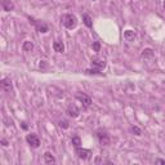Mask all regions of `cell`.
<instances>
[{
  "mask_svg": "<svg viewBox=\"0 0 165 165\" xmlns=\"http://www.w3.org/2000/svg\"><path fill=\"white\" fill-rule=\"evenodd\" d=\"M61 19H62V23L65 24L67 29H75L76 24H78V18H76V16H73L72 13L63 14Z\"/></svg>",
  "mask_w": 165,
  "mask_h": 165,
  "instance_id": "1",
  "label": "cell"
},
{
  "mask_svg": "<svg viewBox=\"0 0 165 165\" xmlns=\"http://www.w3.org/2000/svg\"><path fill=\"white\" fill-rule=\"evenodd\" d=\"M76 99H79L85 108L89 107L90 104H92V98L88 96V94H85V93H78L76 94Z\"/></svg>",
  "mask_w": 165,
  "mask_h": 165,
  "instance_id": "2",
  "label": "cell"
},
{
  "mask_svg": "<svg viewBox=\"0 0 165 165\" xmlns=\"http://www.w3.org/2000/svg\"><path fill=\"white\" fill-rule=\"evenodd\" d=\"M97 138H98V141L101 142V145H104V146L110 145V135L107 134V132L98 130L97 132Z\"/></svg>",
  "mask_w": 165,
  "mask_h": 165,
  "instance_id": "3",
  "label": "cell"
},
{
  "mask_svg": "<svg viewBox=\"0 0 165 165\" xmlns=\"http://www.w3.org/2000/svg\"><path fill=\"white\" fill-rule=\"evenodd\" d=\"M26 141L30 146H32V147H39L40 146V139L36 134H29L26 137Z\"/></svg>",
  "mask_w": 165,
  "mask_h": 165,
  "instance_id": "4",
  "label": "cell"
},
{
  "mask_svg": "<svg viewBox=\"0 0 165 165\" xmlns=\"http://www.w3.org/2000/svg\"><path fill=\"white\" fill-rule=\"evenodd\" d=\"M76 153H78V156L83 160H86V159L90 157V151L85 150V148H81V147H76Z\"/></svg>",
  "mask_w": 165,
  "mask_h": 165,
  "instance_id": "5",
  "label": "cell"
},
{
  "mask_svg": "<svg viewBox=\"0 0 165 165\" xmlns=\"http://www.w3.org/2000/svg\"><path fill=\"white\" fill-rule=\"evenodd\" d=\"M0 85H1V89H3V90H5V92H12V89H13L12 80H10V79H6V78L1 80Z\"/></svg>",
  "mask_w": 165,
  "mask_h": 165,
  "instance_id": "6",
  "label": "cell"
},
{
  "mask_svg": "<svg viewBox=\"0 0 165 165\" xmlns=\"http://www.w3.org/2000/svg\"><path fill=\"white\" fill-rule=\"evenodd\" d=\"M67 114H68L71 117H78L79 114H80V111H79V108L76 107V106L71 104V106H68V108H67Z\"/></svg>",
  "mask_w": 165,
  "mask_h": 165,
  "instance_id": "7",
  "label": "cell"
},
{
  "mask_svg": "<svg viewBox=\"0 0 165 165\" xmlns=\"http://www.w3.org/2000/svg\"><path fill=\"white\" fill-rule=\"evenodd\" d=\"M92 66H94V67L97 68H104L106 67V62H104V59H99V58H94L92 61Z\"/></svg>",
  "mask_w": 165,
  "mask_h": 165,
  "instance_id": "8",
  "label": "cell"
},
{
  "mask_svg": "<svg viewBox=\"0 0 165 165\" xmlns=\"http://www.w3.org/2000/svg\"><path fill=\"white\" fill-rule=\"evenodd\" d=\"M35 26H36V30L39 31V32H47L49 30L48 24H45L43 22H35Z\"/></svg>",
  "mask_w": 165,
  "mask_h": 165,
  "instance_id": "9",
  "label": "cell"
},
{
  "mask_svg": "<svg viewBox=\"0 0 165 165\" xmlns=\"http://www.w3.org/2000/svg\"><path fill=\"white\" fill-rule=\"evenodd\" d=\"M44 161L47 164H54L55 163V157L52 155L50 152H45L44 153Z\"/></svg>",
  "mask_w": 165,
  "mask_h": 165,
  "instance_id": "10",
  "label": "cell"
},
{
  "mask_svg": "<svg viewBox=\"0 0 165 165\" xmlns=\"http://www.w3.org/2000/svg\"><path fill=\"white\" fill-rule=\"evenodd\" d=\"M53 48H54V50L57 52V53H62V52L65 50V45H63L62 41H54Z\"/></svg>",
  "mask_w": 165,
  "mask_h": 165,
  "instance_id": "11",
  "label": "cell"
},
{
  "mask_svg": "<svg viewBox=\"0 0 165 165\" xmlns=\"http://www.w3.org/2000/svg\"><path fill=\"white\" fill-rule=\"evenodd\" d=\"M1 5H3V8H4V10H6V12H9V10H12L13 8H14V5H13V3L10 1V0H3Z\"/></svg>",
  "mask_w": 165,
  "mask_h": 165,
  "instance_id": "12",
  "label": "cell"
},
{
  "mask_svg": "<svg viewBox=\"0 0 165 165\" xmlns=\"http://www.w3.org/2000/svg\"><path fill=\"white\" fill-rule=\"evenodd\" d=\"M124 37L128 41H132L133 39L135 37V34H134V31H132V30H126L125 32H124Z\"/></svg>",
  "mask_w": 165,
  "mask_h": 165,
  "instance_id": "13",
  "label": "cell"
},
{
  "mask_svg": "<svg viewBox=\"0 0 165 165\" xmlns=\"http://www.w3.org/2000/svg\"><path fill=\"white\" fill-rule=\"evenodd\" d=\"M83 21H84V23H85V26H86V27H89V29L93 26L92 18H90V16H89V14H83Z\"/></svg>",
  "mask_w": 165,
  "mask_h": 165,
  "instance_id": "14",
  "label": "cell"
},
{
  "mask_svg": "<svg viewBox=\"0 0 165 165\" xmlns=\"http://www.w3.org/2000/svg\"><path fill=\"white\" fill-rule=\"evenodd\" d=\"M22 49H23V52H31L34 49V44L31 41H24L22 45Z\"/></svg>",
  "mask_w": 165,
  "mask_h": 165,
  "instance_id": "15",
  "label": "cell"
},
{
  "mask_svg": "<svg viewBox=\"0 0 165 165\" xmlns=\"http://www.w3.org/2000/svg\"><path fill=\"white\" fill-rule=\"evenodd\" d=\"M142 57L143 58H152L153 57L152 49H145V50H143V53H142Z\"/></svg>",
  "mask_w": 165,
  "mask_h": 165,
  "instance_id": "16",
  "label": "cell"
},
{
  "mask_svg": "<svg viewBox=\"0 0 165 165\" xmlns=\"http://www.w3.org/2000/svg\"><path fill=\"white\" fill-rule=\"evenodd\" d=\"M72 145L75 147H80V145H81V139H80L78 135L72 137Z\"/></svg>",
  "mask_w": 165,
  "mask_h": 165,
  "instance_id": "17",
  "label": "cell"
},
{
  "mask_svg": "<svg viewBox=\"0 0 165 165\" xmlns=\"http://www.w3.org/2000/svg\"><path fill=\"white\" fill-rule=\"evenodd\" d=\"M132 132L135 133V135H141L142 134V130L138 128V126H132Z\"/></svg>",
  "mask_w": 165,
  "mask_h": 165,
  "instance_id": "18",
  "label": "cell"
},
{
  "mask_svg": "<svg viewBox=\"0 0 165 165\" xmlns=\"http://www.w3.org/2000/svg\"><path fill=\"white\" fill-rule=\"evenodd\" d=\"M86 73H99V68H93V70H86Z\"/></svg>",
  "mask_w": 165,
  "mask_h": 165,
  "instance_id": "19",
  "label": "cell"
},
{
  "mask_svg": "<svg viewBox=\"0 0 165 165\" xmlns=\"http://www.w3.org/2000/svg\"><path fill=\"white\" fill-rule=\"evenodd\" d=\"M99 48H101V45H99V43H98V41H96V43L93 44V49L96 52H99Z\"/></svg>",
  "mask_w": 165,
  "mask_h": 165,
  "instance_id": "20",
  "label": "cell"
},
{
  "mask_svg": "<svg viewBox=\"0 0 165 165\" xmlns=\"http://www.w3.org/2000/svg\"><path fill=\"white\" fill-rule=\"evenodd\" d=\"M59 126H61V128L67 129L68 128V122L67 121H61V122H59Z\"/></svg>",
  "mask_w": 165,
  "mask_h": 165,
  "instance_id": "21",
  "label": "cell"
},
{
  "mask_svg": "<svg viewBox=\"0 0 165 165\" xmlns=\"http://www.w3.org/2000/svg\"><path fill=\"white\" fill-rule=\"evenodd\" d=\"M1 145L4 147H6V146H8V141H6V139H1Z\"/></svg>",
  "mask_w": 165,
  "mask_h": 165,
  "instance_id": "22",
  "label": "cell"
},
{
  "mask_svg": "<svg viewBox=\"0 0 165 165\" xmlns=\"http://www.w3.org/2000/svg\"><path fill=\"white\" fill-rule=\"evenodd\" d=\"M156 164H165V160H163V159H157V160H156Z\"/></svg>",
  "mask_w": 165,
  "mask_h": 165,
  "instance_id": "23",
  "label": "cell"
},
{
  "mask_svg": "<svg viewBox=\"0 0 165 165\" xmlns=\"http://www.w3.org/2000/svg\"><path fill=\"white\" fill-rule=\"evenodd\" d=\"M164 9H165V1H164Z\"/></svg>",
  "mask_w": 165,
  "mask_h": 165,
  "instance_id": "24",
  "label": "cell"
}]
</instances>
